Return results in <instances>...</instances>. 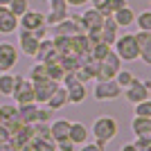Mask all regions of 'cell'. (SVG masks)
<instances>
[{"label":"cell","mask_w":151,"mask_h":151,"mask_svg":"<svg viewBox=\"0 0 151 151\" xmlns=\"http://www.w3.org/2000/svg\"><path fill=\"white\" fill-rule=\"evenodd\" d=\"M133 23L138 25V29H149L151 32V12H149V9H145L140 16H135Z\"/></svg>","instance_id":"obj_34"},{"label":"cell","mask_w":151,"mask_h":151,"mask_svg":"<svg viewBox=\"0 0 151 151\" xmlns=\"http://www.w3.org/2000/svg\"><path fill=\"white\" fill-rule=\"evenodd\" d=\"M133 36H135V43H138V50H140L142 61L151 63V32L149 29H138Z\"/></svg>","instance_id":"obj_16"},{"label":"cell","mask_w":151,"mask_h":151,"mask_svg":"<svg viewBox=\"0 0 151 151\" xmlns=\"http://www.w3.org/2000/svg\"><path fill=\"white\" fill-rule=\"evenodd\" d=\"M122 88L117 86L115 79H104V81H95V88H93V97L97 101H115L120 99Z\"/></svg>","instance_id":"obj_3"},{"label":"cell","mask_w":151,"mask_h":151,"mask_svg":"<svg viewBox=\"0 0 151 151\" xmlns=\"http://www.w3.org/2000/svg\"><path fill=\"white\" fill-rule=\"evenodd\" d=\"M61 54L54 50V45H52V36H45L38 41V50H36V57L34 61H41V63H52V61H59Z\"/></svg>","instance_id":"obj_12"},{"label":"cell","mask_w":151,"mask_h":151,"mask_svg":"<svg viewBox=\"0 0 151 151\" xmlns=\"http://www.w3.org/2000/svg\"><path fill=\"white\" fill-rule=\"evenodd\" d=\"M7 9L18 18V16H23V14L29 9V0H9V5H7Z\"/></svg>","instance_id":"obj_33"},{"label":"cell","mask_w":151,"mask_h":151,"mask_svg":"<svg viewBox=\"0 0 151 151\" xmlns=\"http://www.w3.org/2000/svg\"><path fill=\"white\" fill-rule=\"evenodd\" d=\"M117 120H115L113 115H99L97 120L93 122V129H90V133H93L95 140H99V142H104V145H108L111 140H115V135H117Z\"/></svg>","instance_id":"obj_1"},{"label":"cell","mask_w":151,"mask_h":151,"mask_svg":"<svg viewBox=\"0 0 151 151\" xmlns=\"http://www.w3.org/2000/svg\"><path fill=\"white\" fill-rule=\"evenodd\" d=\"M0 124L5 126V129H9V133L20 124L16 104H2V106H0Z\"/></svg>","instance_id":"obj_15"},{"label":"cell","mask_w":151,"mask_h":151,"mask_svg":"<svg viewBox=\"0 0 151 151\" xmlns=\"http://www.w3.org/2000/svg\"><path fill=\"white\" fill-rule=\"evenodd\" d=\"M27 79L29 81H41V79H50L47 77V68H45V63L36 61L34 65L29 68V72H27Z\"/></svg>","instance_id":"obj_28"},{"label":"cell","mask_w":151,"mask_h":151,"mask_svg":"<svg viewBox=\"0 0 151 151\" xmlns=\"http://www.w3.org/2000/svg\"><path fill=\"white\" fill-rule=\"evenodd\" d=\"M36 108L38 104H20V106H16V111H18V120L20 124H34V120H36Z\"/></svg>","instance_id":"obj_24"},{"label":"cell","mask_w":151,"mask_h":151,"mask_svg":"<svg viewBox=\"0 0 151 151\" xmlns=\"http://www.w3.org/2000/svg\"><path fill=\"white\" fill-rule=\"evenodd\" d=\"M12 97H14V101H16V106H20V104H32V101H34V88H32V81L27 77H23V75L16 77V86H14Z\"/></svg>","instance_id":"obj_6"},{"label":"cell","mask_w":151,"mask_h":151,"mask_svg":"<svg viewBox=\"0 0 151 151\" xmlns=\"http://www.w3.org/2000/svg\"><path fill=\"white\" fill-rule=\"evenodd\" d=\"M36 50H38V38L32 32L18 29V52H23V54L34 59L36 57Z\"/></svg>","instance_id":"obj_14"},{"label":"cell","mask_w":151,"mask_h":151,"mask_svg":"<svg viewBox=\"0 0 151 151\" xmlns=\"http://www.w3.org/2000/svg\"><path fill=\"white\" fill-rule=\"evenodd\" d=\"M50 27H52V36H75V34L83 32L79 16H68V18L59 20L57 25H50Z\"/></svg>","instance_id":"obj_8"},{"label":"cell","mask_w":151,"mask_h":151,"mask_svg":"<svg viewBox=\"0 0 151 151\" xmlns=\"http://www.w3.org/2000/svg\"><path fill=\"white\" fill-rule=\"evenodd\" d=\"M68 138L72 140L75 145H83V142H88V126L83 124V122H70Z\"/></svg>","instance_id":"obj_21"},{"label":"cell","mask_w":151,"mask_h":151,"mask_svg":"<svg viewBox=\"0 0 151 151\" xmlns=\"http://www.w3.org/2000/svg\"><path fill=\"white\" fill-rule=\"evenodd\" d=\"M0 5H2V7H7V5H9V0H0Z\"/></svg>","instance_id":"obj_45"},{"label":"cell","mask_w":151,"mask_h":151,"mask_svg":"<svg viewBox=\"0 0 151 151\" xmlns=\"http://www.w3.org/2000/svg\"><path fill=\"white\" fill-rule=\"evenodd\" d=\"M79 151H106V145L99 142V140H95V142H83Z\"/></svg>","instance_id":"obj_39"},{"label":"cell","mask_w":151,"mask_h":151,"mask_svg":"<svg viewBox=\"0 0 151 151\" xmlns=\"http://www.w3.org/2000/svg\"><path fill=\"white\" fill-rule=\"evenodd\" d=\"M133 147L138 151H151V135H140V138H135Z\"/></svg>","instance_id":"obj_37"},{"label":"cell","mask_w":151,"mask_h":151,"mask_svg":"<svg viewBox=\"0 0 151 151\" xmlns=\"http://www.w3.org/2000/svg\"><path fill=\"white\" fill-rule=\"evenodd\" d=\"M9 135H12V133H9V129H5V126L0 124V142H5V140H9Z\"/></svg>","instance_id":"obj_41"},{"label":"cell","mask_w":151,"mask_h":151,"mask_svg":"<svg viewBox=\"0 0 151 151\" xmlns=\"http://www.w3.org/2000/svg\"><path fill=\"white\" fill-rule=\"evenodd\" d=\"M52 45L59 54H72V43H70V36H52Z\"/></svg>","instance_id":"obj_27"},{"label":"cell","mask_w":151,"mask_h":151,"mask_svg":"<svg viewBox=\"0 0 151 151\" xmlns=\"http://www.w3.org/2000/svg\"><path fill=\"white\" fill-rule=\"evenodd\" d=\"M18 47L16 43H9V41H2L0 43V72H9V70L18 63Z\"/></svg>","instance_id":"obj_7"},{"label":"cell","mask_w":151,"mask_h":151,"mask_svg":"<svg viewBox=\"0 0 151 151\" xmlns=\"http://www.w3.org/2000/svg\"><path fill=\"white\" fill-rule=\"evenodd\" d=\"M36 151H57V145H54V140H36Z\"/></svg>","instance_id":"obj_38"},{"label":"cell","mask_w":151,"mask_h":151,"mask_svg":"<svg viewBox=\"0 0 151 151\" xmlns=\"http://www.w3.org/2000/svg\"><path fill=\"white\" fill-rule=\"evenodd\" d=\"M93 9H101V5H106V0H88Z\"/></svg>","instance_id":"obj_43"},{"label":"cell","mask_w":151,"mask_h":151,"mask_svg":"<svg viewBox=\"0 0 151 151\" xmlns=\"http://www.w3.org/2000/svg\"><path fill=\"white\" fill-rule=\"evenodd\" d=\"M131 131H133L135 138H140V135H151V117H133Z\"/></svg>","instance_id":"obj_25"},{"label":"cell","mask_w":151,"mask_h":151,"mask_svg":"<svg viewBox=\"0 0 151 151\" xmlns=\"http://www.w3.org/2000/svg\"><path fill=\"white\" fill-rule=\"evenodd\" d=\"M117 34H120V27L113 23L111 16H106V18H104V25H101V29H99V38L106 45H113L115 38H117Z\"/></svg>","instance_id":"obj_19"},{"label":"cell","mask_w":151,"mask_h":151,"mask_svg":"<svg viewBox=\"0 0 151 151\" xmlns=\"http://www.w3.org/2000/svg\"><path fill=\"white\" fill-rule=\"evenodd\" d=\"M133 77H135V75H133L131 70H126V68H120L117 72H115V77H113V79L117 81V86H120V88L124 90L126 86H129V83L133 81Z\"/></svg>","instance_id":"obj_32"},{"label":"cell","mask_w":151,"mask_h":151,"mask_svg":"<svg viewBox=\"0 0 151 151\" xmlns=\"http://www.w3.org/2000/svg\"><path fill=\"white\" fill-rule=\"evenodd\" d=\"M122 68V61L120 57L115 54L113 50L108 52L106 57L99 61V68H97V75H95V81H104V79H113L115 72Z\"/></svg>","instance_id":"obj_4"},{"label":"cell","mask_w":151,"mask_h":151,"mask_svg":"<svg viewBox=\"0 0 151 151\" xmlns=\"http://www.w3.org/2000/svg\"><path fill=\"white\" fill-rule=\"evenodd\" d=\"M45 106L52 108V111H61V108L68 106V97H65V88H63L61 83H59L57 88H54V93L50 95V99L45 101Z\"/></svg>","instance_id":"obj_20"},{"label":"cell","mask_w":151,"mask_h":151,"mask_svg":"<svg viewBox=\"0 0 151 151\" xmlns=\"http://www.w3.org/2000/svg\"><path fill=\"white\" fill-rule=\"evenodd\" d=\"M59 83L52 81V79H41V81H32V88H34V104H45L50 99V95L54 93Z\"/></svg>","instance_id":"obj_13"},{"label":"cell","mask_w":151,"mask_h":151,"mask_svg":"<svg viewBox=\"0 0 151 151\" xmlns=\"http://www.w3.org/2000/svg\"><path fill=\"white\" fill-rule=\"evenodd\" d=\"M113 52L120 57V61H135L140 59V50H138V43H135V36L133 34H117L113 43Z\"/></svg>","instance_id":"obj_2"},{"label":"cell","mask_w":151,"mask_h":151,"mask_svg":"<svg viewBox=\"0 0 151 151\" xmlns=\"http://www.w3.org/2000/svg\"><path fill=\"white\" fill-rule=\"evenodd\" d=\"M122 93H124V99H126V101L138 104V101L149 99L151 90H149V83H147V81H142V79H138V77H133V81L129 83V86H126Z\"/></svg>","instance_id":"obj_5"},{"label":"cell","mask_w":151,"mask_h":151,"mask_svg":"<svg viewBox=\"0 0 151 151\" xmlns=\"http://www.w3.org/2000/svg\"><path fill=\"white\" fill-rule=\"evenodd\" d=\"M135 117H151V101H138L135 104Z\"/></svg>","instance_id":"obj_35"},{"label":"cell","mask_w":151,"mask_h":151,"mask_svg":"<svg viewBox=\"0 0 151 151\" xmlns=\"http://www.w3.org/2000/svg\"><path fill=\"white\" fill-rule=\"evenodd\" d=\"M79 20H81V29L86 32V34H97V32L101 29V25H104V16H101L97 9H86V12L79 16Z\"/></svg>","instance_id":"obj_10"},{"label":"cell","mask_w":151,"mask_h":151,"mask_svg":"<svg viewBox=\"0 0 151 151\" xmlns=\"http://www.w3.org/2000/svg\"><path fill=\"white\" fill-rule=\"evenodd\" d=\"M45 68H47V77H50L52 81L61 83L63 75H65V70H63V65L59 61H52V63H45Z\"/></svg>","instance_id":"obj_30"},{"label":"cell","mask_w":151,"mask_h":151,"mask_svg":"<svg viewBox=\"0 0 151 151\" xmlns=\"http://www.w3.org/2000/svg\"><path fill=\"white\" fill-rule=\"evenodd\" d=\"M111 50H113V45H106L104 41H99V43H95L93 47H90V57H93L95 61H101Z\"/></svg>","instance_id":"obj_31"},{"label":"cell","mask_w":151,"mask_h":151,"mask_svg":"<svg viewBox=\"0 0 151 151\" xmlns=\"http://www.w3.org/2000/svg\"><path fill=\"white\" fill-rule=\"evenodd\" d=\"M47 25L45 23V14L38 12V9H27L23 16H18V29H25V32H34L38 27Z\"/></svg>","instance_id":"obj_9"},{"label":"cell","mask_w":151,"mask_h":151,"mask_svg":"<svg viewBox=\"0 0 151 151\" xmlns=\"http://www.w3.org/2000/svg\"><path fill=\"white\" fill-rule=\"evenodd\" d=\"M52 108H47V106H38L36 108V120L34 122H52Z\"/></svg>","instance_id":"obj_36"},{"label":"cell","mask_w":151,"mask_h":151,"mask_svg":"<svg viewBox=\"0 0 151 151\" xmlns=\"http://www.w3.org/2000/svg\"><path fill=\"white\" fill-rule=\"evenodd\" d=\"M50 2V12L45 14V23H47V27L50 25H57L59 20L68 18L70 16V7L65 0H47Z\"/></svg>","instance_id":"obj_11"},{"label":"cell","mask_w":151,"mask_h":151,"mask_svg":"<svg viewBox=\"0 0 151 151\" xmlns=\"http://www.w3.org/2000/svg\"><path fill=\"white\" fill-rule=\"evenodd\" d=\"M111 18H113V23L120 27V29H124V27H131V25H133V20H135V12H133L129 5H124L122 9L113 12V16H111Z\"/></svg>","instance_id":"obj_18"},{"label":"cell","mask_w":151,"mask_h":151,"mask_svg":"<svg viewBox=\"0 0 151 151\" xmlns=\"http://www.w3.org/2000/svg\"><path fill=\"white\" fill-rule=\"evenodd\" d=\"M16 32H18V18L7 7H0V34L9 36V34H16Z\"/></svg>","instance_id":"obj_17"},{"label":"cell","mask_w":151,"mask_h":151,"mask_svg":"<svg viewBox=\"0 0 151 151\" xmlns=\"http://www.w3.org/2000/svg\"><path fill=\"white\" fill-rule=\"evenodd\" d=\"M120 151H138V149L133 147V142H129V145H122V147H120Z\"/></svg>","instance_id":"obj_44"},{"label":"cell","mask_w":151,"mask_h":151,"mask_svg":"<svg viewBox=\"0 0 151 151\" xmlns=\"http://www.w3.org/2000/svg\"><path fill=\"white\" fill-rule=\"evenodd\" d=\"M68 2V7H83V5H88V0H65Z\"/></svg>","instance_id":"obj_42"},{"label":"cell","mask_w":151,"mask_h":151,"mask_svg":"<svg viewBox=\"0 0 151 151\" xmlns=\"http://www.w3.org/2000/svg\"><path fill=\"white\" fill-rule=\"evenodd\" d=\"M16 77H18V75L0 72V95H2V97H12L14 86H16Z\"/></svg>","instance_id":"obj_26"},{"label":"cell","mask_w":151,"mask_h":151,"mask_svg":"<svg viewBox=\"0 0 151 151\" xmlns=\"http://www.w3.org/2000/svg\"><path fill=\"white\" fill-rule=\"evenodd\" d=\"M32 135L36 140H52L50 122H34V124H32Z\"/></svg>","instance_id":"obj_29"},{"label":"cell","mask_w":151,"mask_h":151,"mask_svg":"<svg viewBox=\"0 0 151 151\" xmlns=\"http://www.w3.org/2000/svg\"><path fill=\"white\" fill-rule=\"evenodd\" d=\"M68 131H70V122L63 120V117H59V120L50 122V135L54 142H59V140L68 138Z\"/></svg>","instance_id":"obj_23"},{"label":"cell","mask_w":151,"mask_h":151,"mask_svg":"<svg viewBox=\"0 0 151 151\" xmlns=\"http://www.w3.org/2000/svg\"><path fill=\"white\" fill-rule=\"evenodd\" d=\"M86 95H88V90H86V83H81V81H77V83H72V86L65 88L68 104H81L86 99Z\"/></svg>","instance_id":"obj_22"},{"label":"cell","mask_w":151,"mask_h":151,"mask_svg":"<svg viewBox=\"0 0 151 151\" xmlns=\"http://www.w3.org/2000/svg\"><path fill=\"white\" fill-rule=\"evenodd\" d=\"M54 145H57V151H75V147H77L70 138H63L59 142H54Z\"/></svg>","instance_id":"obj_40"}]
</instances>
